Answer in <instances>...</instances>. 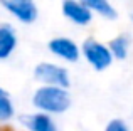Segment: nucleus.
Masks as SVG:
<instances>
[{
    "label": "nucleus",
    "instance_id": "obj_13",
    "mask_svg": "<svg viewBox=\"0 0 133 131\" xmlns=\"http://www.w3.org/2000/svg\"><path fill=\"white\" fill-rule=\"evenodd\" d=\"M131 17H133V15H131Z\"/></svg>",
    "mask_w": 133,
    "mask_h": 131
},
{
    "label": "nucleus",
    "instance_id": "obj_8",
    "mask_svg": "<svg viewBox=\"0 0 133 131\" xmlns=\"http://www.w3.org/2000/svg\"><path fill=\"white\" fill-rule=\"evenodd\" d=\"M19 37L10 24H0V61H7L17 49Z\"/></svg>",
    "mask_w": 133,
    "mask_h": 131
},
{
    "label": "nucleus",
    "instance_id": "obj_6",
    "mask_svg": "<svg viewBox=\"0 0 133 131\" xmlns=\"http://www.w3.org/2000/svg\"><path fill=\"white\" fill-rule=\"evenodd\" d=\"M61 12L71 24L79 25V27L89 25L93 22V17H94L81 0H62Z\"/></svg>",
    "mask_w": 133,
    "mask_h": 131
},
{
    "label": "nucleus",
    "instance_id": "obj_10",
    "mask_svg": "<svg viewBox=\"0 0 133 131\" xmlns=\"http://www.w3.org/2000/svg\"><path fill=\"white\" fill-rule=\"evenodd\" d=\"M17 116L15 104H14L12 96L9 94L7 89H3L0 86V126H5L9 123H12Z\"/></svg>",
    "mask_w": 133,
    "mask_h": 131
},
{
    "label": "nucleus",
    "instance_id": "obj_7",
    "mask_svg": "<svg viewBox=\"0 0 133 131\" xmlns=\"http://www.w3.org/2000/svg\"><path fill=\"white\" fill-rule=\"evenodd\" d=\"M19 121L24 131H61L54 116L45 114V113H41V111L22 114L19 118Z\"/></svg>",
    "mask_w": 133,
    "mask_h": 131
},
{
    "label": "nucleus",
    "instance_id": "obj_1",
    "mask_svg": "<svg viewBox=\"0 0 133 131\" xmlns=\"http://www.w3.org/2000/svg\"><path fill=\"white\" fill-rule=\"evenodd\" d=\"M34 109L51 116H61L71 108L72 99L69 89L56 88V86H39L30 98Z\"/></svg>",
    "mask_w": 133,
    "mask_h": 131
},
{
    "label": "nucleus",
    "instance_id": "obj_9",
    "mask_svg": "<svg viewBox=\"0 0 133 131\" xmlns=\"http://www.w3.org/2000/svg\"><path fill=\"white\" fill-rule=\"evenodd\" d=\"M88 10L93 15H98L101 19H108V20H115L118 17L116 9L113 7V3L110 0H81Z\"/></svg>",
    "mask_w": 133,
    "mask_h": 131
},
{
    "label": "nucleus",
    "instance_id": "obj_2",
    "mask_svg": "<svg viewBox=\"0 0 133 131\" xmlns=\"http://www.w3.org/2000/svg\"><path fill=\"white\" fill-rule=\"evenodd\" d=\"M34 79L41 86H56V88L64 89H69L71 86V74H69L68 67L59 62H51V61L36 64Z\"/></svg>",
    "mask_w": 133,
    "mask_h": 131
},
{
    "label": "nucleus",
    "instance_id": "obj_5",
    "mask_svg": "<svg viewBox=\"0 0 133 131\" xmlns=\"http://www.w3.org/2000/svg\"><path fill=\"white\" fill-rule=\"evenodd\" d=\"M0 7L20 24H34L39 17L36 0H0Z\"/></svg>",
    "mask_w": 133,
    "mask_h": 131
},
{
    "label": "nucleus",
    "instance_id": "obj_3",
    "mask_svg": "<svg viewBox=\"0 0 133 131\" xmlns=\"http://www.w3.org/2000/svg\"><path fill=\"white\" fill-rule=\"evenodd\" d=\"M81 56L98 72L106 71L115 61L113 54H111L110 47H108V42H101V40L94 39V37H88L81 44Z\"/></svg>",
    "mask_w": 133,
    "mask_h": 131
},
{
    "label": "nucleus",
    "instance_id": "obj_12",
    "mask_svg": "<svg viewBox=\"0 0 133 131\" xmlns=\"http://www.w3.org/2000/svg\"><path fill=\"white\" fill-rule=\"evenodd\" d=\"M103 131H131L128 123L121 118H113L104 125V129Z\"/></svg>",
    "mask_w": 133,
    "mask_h": 131
},
{
    "label": "nucleus",
    "instance_id": "obj_11",
    "mask_svg": "<svg viewBox=\"0 0 133 131\" xmlns=\"http://www.w3.org/2000/svg\"><path fill=\"white\" fill-rule=\"evenodd\" d=\"M111 54H113L115 61H125L130 54V47H131V40L128 35L120 34V35H115L113 39L108 42Z\"/></svg>",
    "mask_w": 133,
    "mask_h": 131
},
{
    "label": "nucleus",
    "instance_id": "obj_4",
    "mask_svg": "<svg viewBox=\"0 0 133 131\" xmlns=\"http://www.w3.org/2000/svg\"><path fill=\"white\" fill-rule=\"evenodd\" d=\"M47 50L56 57L68 64H74L81 59V46L74 39L66 35L52 37L47 42Z\"/></svg>",
    "mask_w": 133,
    "mask_h": 131
}]
</instances>
